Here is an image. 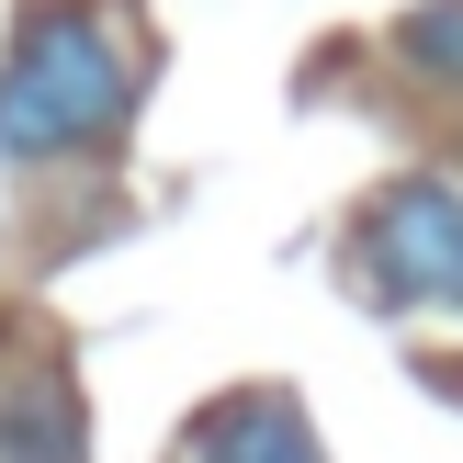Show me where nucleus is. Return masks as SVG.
I'll return each mask as SVG.
<instances>
[{
	"label": "nucleus",
	"mask_w": 463,
	"mask_h": 463,
	"mask_svg": "<svg viewBox=\"0 0 463 463\" xmlns=\"http://www.w3.org/2000/svg\"><path fill=\"white\" fill-rule=\"evenodd\" d=\"M351 283L384 317H463V181L452 170H407L384 193H362Z\"/></svg>",
	"instance_id": "nucleus-2"
},
{
	"label": "nucleus",
	"mask_w": 463,
	"mask_h": 463,
	"mask_svg": "<svg viewBox=\"0 0 463 463\" xmlns=\"http://www.w3.org/2000/svg\"><path fill=\"white\" fill-rule=\"evenodd\" d=\"M396 57L419 68L430 90H463V0H419V12L396 23Z\"/></svg>",
	"instance_id": "nucleus-5"
},
{
	"label": "nucleus",
	"mask_w": 463,
	"mask_h": 463,
	"mask_svg": "<svg viewBox=\"0 0 463 463\" xmlns=\"http://www.w3.org/2000/svg\"><path fill=\"white\" fill-rule=\"evenodd\" d=\"M0 463H90V419L68 396V373H23L0 396Z\"/></svg>",
	"instance_id": "nucleus-4"
},
{
	"label": "nucleus",
	"mask_w": 463,
	"mask_h": 463,
	"mask_svg": "<svg viewBox=\"0 0 463 463\" xmlns=\"http://www.w3.org/2000/svg\"><path fill=\"white\" fill-rule=\"evenodd\" d=\"M193 463H328L306 430V407L283 396V384H238L226 407H203L193 430Z\"/></svg>",
	"instance_id": "nucleus-3"
},
{
	"label": "nucleus",
	"mask_w": 463,
	"mask_h": 463,
	"mask_svg": "<svg viewBox=\"0 0 463 463\" xmlns=\"http://www.w3.org/2000/svg\"><path fill=\"white\" fill-rule=\"evenodd\" d=\"M136 102H147V57L125 45L113 0H34L12 23V57H0V158L12 170L113 147Z\"/></svg>",
	"instance_id": "nucleus-1"
}]
</instances>
